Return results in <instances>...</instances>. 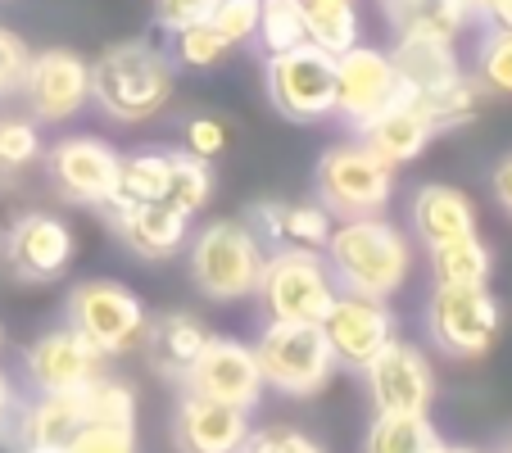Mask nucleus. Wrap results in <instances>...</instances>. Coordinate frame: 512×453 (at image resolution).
<instances>
[{
  "label": "nucleus",
  "instance_id": "obj_6",
  "mask_svg": "<svg viewBox=\"0 0 512 453\" xmlns=\"http://www.w3.org/2000/svg\"><path fill=\"white\" fill-rule=\"evenodd\" d=\"M340 286L327 268L322 250H295L277 245L263 259V277L254 299L263 304V318L272 322H322L336 304Z\"/></svg>",
  "mask_w": 512,
  "mask_h": 453
},
{
  "label": "nucleus",
  "instance_id": "obj_4",
  "mask_svg": "<svg viewBox=\"0 0 512 453\" xmlns=\"http://www.w3.org/2000/svg\"><path fill=\"white\" fill-rule=\"evenodd\" d=\"M313 195L331 218H377L395 195V168L377 159L358 136L327 145L313 168Z\"/></svg>",
  "mask_w": 512,
  "mask_h": 453
},
{
  "label": "nucleus",
  "instance_id": "obj_42",
  "mask_svg": "<svg viewBox=\"0 0 512 453\" xmlns=\"http://www.w3.org/2000/svg\"><path fill=\"white\" fill-rule=\"evenodd\" d=\"M150 5H155V23H159V28H164V32H182V28H191V23L209 19L218 0H150Z\"/></svg>",
  "mask_w": 512,
  "mask_h": 453
},
{
  "label": "nucleus",
  "instance_id": "obj_12",
  "mask_svg": "<svg viewBox=\"0 0 512 453\" xmlns=\"http://www.w3.org/2000/svg\"><path fill=\"white\" fill-rule=\"evenodd\" d=\"M73 254H78L73 227H68L59 213H46V209L19 213V218L5 227V236H0V259H5L10 277L28 281V286L59 281L73 268Z\"/></svg>",
  "mask_w": 512,
  "mask_h": 453
},
{
  "label": "nucleus",
  "instance_id": "obj_24",
  "mask_svg": "<svg viewBox=\"0 0 512 453\" xmlns=\"http://www.w3.org/2000/svg\"><path fill=\"white\" fill-rule=\"evenodd\" d=\"M395 73L399 87L413 100H431L440 91H449L458 78H467L463 59H458L454 41H426V37H395Z\"/></svg>",
  "mask_w": 512,
  "mask_h": 453
},
{
  "label": "nucleus",
  "instance_id": "obj_9",
  "mask_svg": "<svg viewBox=\"0 0 512 453\" xmlns=\"http://www.w3.org/2000/svg\"><path fill=\"white\" fill-rule=\"evenodd\" d=\"M268 105L290 123H327L336 118V55L313 41L281 55H263Z\"/></svg>",
  "mask_w": 512,
  "mask_h": 453
},
{
  "label": "nucleus",
  "instance_id": "obj_51",
  "mask_svg": "<svg viewBox=\"0 0 512 453\" xmlns=\"http://www.w3.org/2000/svg\"><path fill=\"white\" fill-rule=\"evenodd\" d=\"M0 349H5V327H0Z\"/></svg>",
  "mask_w": 512,
  "mask_h": 453
},
{
  "label": "nucleus",
  "instance_id": "obj_46",
  "mask_svg": "<svg viewBox=\"0 0 512 453\" xmlns=\"http://www.w3.org/2000/svg\"><path fill=\"white\" fill-rule=\"evenodd\" d=\"M458 5H463V14H467V19H485V14H490V5H494V0H458Z\"/></svg>",
  "mask_w": 512,
  "mask_h": 453
},
{
  "label": "nucleus",
  "instance_id": "obj_7",
  "mask_svg": "<svg viewBox=\"0 0 512 453\" xmlns=\"http://www.w3.org/2000/svg\"><path fill=\"white\" fill-rule=\"evenodd\" d=\"M254 358H259L263 386L277 390L286 399H313L327 390L336 358L322 336L318 322H263L259 340H254Z\"/></svg>",
  "mask_w": 512,
  "mask_h": 453
},
{
  "label": "nucleus",
  "instance_id": "obj_19",
  "mask_svg": "<svg viewBox=\"0 0 512 453\" xmlns=\"http://www.w3.org/2000/svg\"><path fill=\"white\" fill-rule=\"evenodd\" d=\"M254 422L245 408L218 404L182 390L173 408V444L177 453H241V444L250 440Z\"/></svg>",
  "mask_w": 512,
  "mask_h": 453
},
{
  "label": "nucleus",
  "instance_id": "obj_38",
  "mask_svg": "<svg viewBox=\"0 0 512 453\" xmlns=\"http://www.w3.org/2000/svg\"><path fill=\"white\" fill-rule=\"evenodd\" d=\"M227 145H232V132H227V123L218 114H195L186 118L182 127V150L195 159H204V164H213V159L223 155Z\"/></svg>",
  "mask_w": 512,
  "mask_h": 453
},
{
  "label": "nucleus",
  "instance_id": "obj_32",
  "mask_svg": "<svg viewBox=\"0 0 512 453\" xmlns=\"http://www.w3.org/2000/svg\"><path fill=\"white\" fill-rule=\"evenodd\" d=\"M467 73L476 78V87L485 96H512V32L485 23L481 41H476V59Z\"/></svg>",
  "mask_w": 512,
  "mask_h": 453
},
{
  "label": "nucleus",
  "instance_id": "obj_49",
  "mask_svg": "<svg viewBox=\"0 0 512 453\" xmlns=\"http://www.w3.org/2000/svg\"><path fill=\"white\" fill-rule=\"evenodd\" d=\"M19 453H55V449H19Z\"/></svg>",
  "mask_w": 512,
  "mask_h": 453
},
{
  "label": "nucleus",
  "instance_id": "obj_16",
  "mask_svg": "<svg viewBox=\"0 0 512 453\" xmlns=\"http://www.w3.org/2000/svg\"><path fill=\"white\" fill-rule=\"evenodd\" d=\"M318 327H322V336H327L336 367H349V372H363V367L399 336L390 299L349 295V290H340L331 313L318 322Z\"/></svg>",
  "mask_w": 512,
  "mask_h": 453
},
{
  "label": "nucleus",
  "instance_id": "obj_22",
  "mask_svg": "<svg viewBox=\"0 0 512 453\" xmlns=\"http://www.w3.org/2000/svg\"><path fill=\"white\" fill-rule=\"evenodd\" d=\"M408 232L435 250V245L463 241V236H476V204L463 186L449 182H422L413 195H408Z\"/></svg>",
  "mask_w": 512,
  "mask_h": 453
},
{
  "label": "nucleus",
  "instance_id": "obj_18",
  "mask_svg": "<svg viewBox=\"0 0 512 453\" xmlns=\"http://www.w3.org/2000/svg\"><path fill=\"white\" fill-rule=\"evenodd\" d=\"M109 213V227H114L118 245L132 250L145 263H164L186 254L191 241V213H182L168 200H118Z\"/></svg>",
  "mask_w": 512,
  "mask_h": 453
},
{
  "label": "nucleus",
  "instance_id": "obj_45",
  "mask_svg": "<svg viewBox=\"0 0 512 453\" xmlns=\"http://www.w3.org/2000/svg\"><path fill=\"white\" fill-rule=\"evenodd\" d=\"M485 23H490V28L512 32V0H494V5H490V14H485Z\"/></svg>",
  "mask_w": 512,
  "mask_h": 453
},
{
  "label": "nucleus",
  "instance_id": "obj_52",
  "mask_svg": "<svg viewBox=\"0 0 512 453\" xmlns=\"http://www.w3.org/2000/svg\"><path fill=\"white\" fill-rule=\"evenodd\" d=\"M499 453H503V449H499Z\"/></svg>",
  "mask_w": 512,
  "mask_h": 453
},
{
  "label": "nucleus",
  "instance_id": "obj_13",
  "mask_svg": "<svg viewBox=\"0 0 512 453\" xmlns=\"http://www.w3.org/2000/svg\"><path fill=\"white\" fill-rule=\"evenodd\" d=\"M363 386L377 413H431L440 381H435V363L426 358L422 345L413 340H390L368 367H363Z\"/></svg>",
  "mask_w": 512,
  "mask_h": 453
},
{
  "label": "nucleus",
  "instance_id": "obj_40",
  "mask_svg": "<svg viewBox=\"0 0 512 453\" xmlns=\"http://www.w3.org/2000/svg\"><path fill=\"white\" fill-rule=\"evenodd\" d=\"M209 23L223 32L232 46H245V41H254V32H259V0H218Z\"/></svg>",
  "mask_w": 512,
  "mask_h": 453
},
{
  "label": "nucleus",
  "instance_id": "obj_31",
  "mask_svg": "<svg viewBox=\"0 0 512 453\" xmlns=\"http://www.w3.org/2000/svg\"><path fill=\"white\" fill-rule=\"evenodd\" d=\"M46 141L28 114H0V182H19L28 168H41Z\"/></svg>",
  "mask_w": 512,
  "mask_h": 453
},
{
  "label": "nucleus",
  "instance_id": "obj_3",
  "mask_svg": "<svg viewBox=\"0 0 512 453\" xmlns=\"http://www.w3.org/2000/svg\"><path fill=\"white\" fill-rule=\"evenodd\" d=\"M268 245L254 236L245 218H213L186 241V272L191 286L213 304H245L263 277Z\"/></svg>",
  "mask_w": 512,
  "mask_h": 453
},
{
  "label": "nucleus",
  "instance_id": "obj_15",
  "mask_svg": "<svg viewBox=\"0 0 512 453\" xmlns=\"http://www.w3.org/2000/svg\"><path fill=\"white\" fill-rule=\"evenodd\" d=\"M100 372H109V358L91 340H82L68 322L46 327L23 349V376H28L32 395H78Z\"/></svg>",
  "mask_w": 512,
  "mask_h": 453
},
{
  "label": "nucleus",
  "instance_id": "obj_43",
  "mask_svg": "<svg viewBox=\"0 0 512 453\" xmlns=\"http://www.w3.org/2000/svg\"><path fill=\"white\" fill-rule=\"evenodd\" d=\"M19 408H23L19 386H14V376L0 367V444H5V440L14 444V422H19Z\"/></svg>",
  "mask_w": 512,
  "mask_h": 453
},
{
  "label": "nucleus",
  "instance_id": "obj_2",
  "mask_svg": "<svg viewBox=\"0 0 512 453\" xmlns=\"http://www.w3.org/2000/svg\"><path fill=\"white\" fill-rule=\"evenodd\" d=\"M327 268L340 290L368 299H395L408 286L413 272V245H408L404 227L377 213V218H345L331 227L327 241Z\"/></svg>",
  "mask_w": 512,
  "mask_h": 453
},
{
  "label": "nucleus",
  "instance_id": "obj_39",
  "mask_svg": "<svg viewBox=\"0 0 512 453\" xmlns=\"http://www.w3.org/2000/svg\"><path fill=\"white\" fill-rule=\"evenodd\" d=\"M241 453H327V449H322L309 431L281 422V426H259V431H250Z\"/></svg>",
  "mask_w": 512,
  "mask_h": 453
},
{
  "label": "nucleus",
  "instance_id": "obj_29",
  "mask_svg": "<svg viewBox=\"0 0 512 453\" xmlns=\"http://www.w3.org/2000/svg\"><path fill=\"white\" fill-rule=\"evenodd\" d=\"M395 37H426V41H458V32L467 28V14L458 0H417L404 14L386 19Z\"/></svg>",
  "mask_w": 512,
  "mask_h": 453
},
{
  "label": "nucleus",
  "instance_id": "obj_30",
  "mask_svg": "<svg viewBox=\"0 0 512 453\" xmlns=\"http://www.w3.org/2000/svg\"><path fill=\"white\" fill-rule=\"evenodd\" d=\"M168 173H173V145H145L136 155H123L118 200H164Z\"/></svg>",
  "mask_w": 512,
  "mask_h": 453
},
{
  "label": "nucleus",
  "instance_id": "obj_14",
  "mask_svg": "<svg viewBox=\"0 0 512 453\" xmlns=\"http://www.w3.org/2000/svg\"><path fill=\"white\" fill-rule=\"evenodd\" d=\"M399 96H404V87H399L390 50L368 46V41H354L349 50L336 55V118L349 127V132L372 123V118H377L386 105H395Z\"/></svg>",
  "mask_w": 512,
  "mask_h": 453
},
{
  "label": "nucleus",
  "instance_id": "obj_36",
  "mask_svg": "<svg viewBox=\"0 0 512 453\" xmlns=\"http://www.w3.org/2000/svg\"><path fill=\"white\" fill-rule=\"evenodd\" d=\"M232 41L223 37V32L213 28L209 19H200V23H191V28H182V32H173V64L177 68H218L227 55H232Z\"/></svg>",
  "mask_w": 512,
  "mask_h": 453
},
{
  "label": "nucleus",
  "instance_id": "obj_1",
  "mask_svg": "<svg viewBox=\"0 0 512 453\" xmlns=\"http://www.w3.org/2000/svg\"><path fill=\"white\" fill-rule=\"evenodd\" d=\"M177 91V64L150 37H127L91 59V100L123 127H141L168 109Z\"/></svg>",
  "mask_w": 512,
  "mask_h": 453
},
{
  "label": "nucleus",
  "instance_id": "obj_21",
  "mask_svg": "<svg viewBox=\"0 0 512 453\" xmlns=\"http://www.w3.org/2000/svg\"><path fill=\"white\" fill-rule=\"evenodd\" d=\"M354 136H358L363 145H368L372 155L386 159V164L399 173V168L417 164V159L426 155V145H431L440 132H435L431 114H426V109L404 91V96H399L395 105H386L377 118H372V123L358 127Z\"/></svg>",
  "mask_w": 512,
  "mask_h": 453
},
{
  "label": "nucleus",
  "instance_id": "obj_47",
  "mask_svg": "<svg viewBox=\"0 0 512 453\" xmlns=\"http://www.w3.org/2000/svg\"><path fill=\"white\" fill-rule=\"evenodd\" d=\"M381 5V14H386V19H395V14H404L408 5H417V0H377Z\"/></svg>",
  "mask_w": 512,
  "mask_h": 453
},
{
  "label": "nucleus",
  "instance_id": "obj_23",
  "mask_svg": "<svg viewBox=\"0 0 512 453\" xmlns=\"http://www.w3.org/2000/svg\"><path fill=\"white\" fill-rule=\"evenodd\" d=\"M245 222L254 227L268 250L277 245H295V250H327L331 241V213L322 209L318 200L313 204H295V200H259L250 204Z\"/></svg>",
  "mask_w": 512,
  "mask_h": 453
},
{
  "label": "nucleus",
  "instance_id": "obj_17",
  "mask_svg": "<svg viewBox=\"0 0 512 453\" xmlns=\"http://www.w3.org/2000/svg\"><path fill=\"white\" fill-rule=\"evenodd\" d=\"M182 390L254 413L268 386H263V372H259V358H254V345H245V340H236V336H218V331H213L209 345H204V354L195 358L191 376L182 381Z\"/></svg>",
  "mask_w": 512,
  "mask_h": 453
},
{
  "label": "nucleus",
  "instance_id": "obj_28",
  "mask_svg": "<svg viewBox=\"0 0 512 453\" xmlns=\"http://www.w3.org/2000/svg\"><path fill=\"white\" fill-rule=\"evenodd\" d=\"M304 10V28H309V41L331 55L349 50L363 32V19H358V0H300Z\"/></svg>",
  "mask_w": 512,
  "mask_h": 453
},
{
  "label": "nucleus",
  "instance_id": "obj_44",
  "mask_svg": "<svg viewBox=\"0 0 512 453\" xmlns=\"http://www.w3.org/2000/svg\"><path fill=\"white\" fill-rule=\"evenodd\" d=\"M490 195H494V204L512 218V155H503L499 164L490 168Z\"/></svg>",
  "mask_w": 512,
  "mask_h": 453
},
{
  "label": "nucleus",
  "instance_id": "obj_50",
  "mask_svg": "<svg viewBox=\"0 0 512 453\" xmlns=\"http://www.w3.org/2000/svg\"><path fill=\"white\" fill-rule=\"evenodd\" d=\"M503 453H512V435H508V444H503Z\"/></svg>",
  "mask_w": 512,
  "mask_h": 453
},
{
  "label": "nucleus",
  "instance_id": "obj_25",
  "mask_svg": "<svg viewBox=\"0 0 512 453\" xmlns=\"http://www.w3.org/2000/svg\"><path fill=\"white\" fill-rule=\"evenodd\" d=\"M87 422L82 417L78 395H28L14 422V444L19 449H64L73 440V431Z\"/></svg>",
  "mask_w": 512,
  "mask_h": 453
},
{
  "label": "nucleus",
  "instance_id": "obj_8",
  "mask_svg": "<svg viewBox=\"0 0 512 453\" xmlns=\"http://www.w3.org/2000/svg\"><path fill=\"white\" fill-rule=\"evenodd\" d=\"M41 173H46V186L64 204H78V209H114L118 177H123V155H118L105 136L68 132L46 145Z\"/></svg>",
  "mask_w": 512,
  "mask_h": 453
},
{
  "label": "nucleus",
  "instance_id": "obj_41",
  "mask_svg": "<svg viewBox=\"0 0 512 453\" xmlns=\"http://www.w3.org/2000/svg\"><path fill=\"white\" fill-rule=\"evenodd\" d=\"M28 59H32V46L14 28L0 23V100L19 96L23 73H28Z\"/></svg>",
  "mask_w": 512,
  "mask_h": 453
},
{
  "label": "nucleus",
  "instance_id": "obj_48",
  "mask_svg": "<svg viewBox=\"0 0 512 453\" xmlns=\"http://www.w3.org/2000/svg\"><path fill=\"white\" fill-rule=\"evenodd\" d=\"M431 453H481V449H472V444H449V440H440Z\"/></svg>",
  "mask_w": 512,
  "mask_h": 453
},
{
  "label": "nucleus",
  "instance_id": "obj_37",
  "mask_svg": "<svg viewBox=\"0 0 512 453\" xmlns=\"http://www.w3.org/2000/svg\"><path fill=\"white\" fill-rule=\"evenodd\" d=\"M59 453H141L136 422H82Z\"/></svg>",
  "mask_w": 512,
  "mask_h": 453
},
{
  "label": "nucleus",
  "instance_id": "obj_27",
  "mask_svg": "<svg viewBox=\"0 0 512 453\" xmlns=\"http://www.w3.org/2000/svg\"><path fill=\"white\" fill-rule=\"evenodd\" d=\"M440 444V431L431 426V413H377L363 435V453H431Z\"/></svg>",
  "mask_w": 512,
  "mask_h": 453
},
{
  "label": "nucleus",
  "instance_id": "obj_34",
  "mask_svg": "<svg viewBox=\"0 0 512 453\" xmlns=\"http://www.w3.org/2000/svg\"><path fill=\"white\" fill-rule=\"evenodd\" d=\"M78 399L87 422H136V390L123 376L100 372L91 386L78 390Z\"/></svg>",
  "mask_w": 512,
  "mask_h": 453
},
{
  "label": "nucleus",
  "instance_id": "obj_10",
  "mask_svg": "<svg viewBox=\"0 0 512 453\" xmlns=\"http://www.w3.org/2000/svg\"><path fill=\"white\" fill-rule=\"evenodd\" d=\"M503 331V304L490 286H435L426 299V336L445 358H481Z\"/></svg>",
  "mask_w": 512,
  "mask_h": 453
},
{
  "label": "nucleus",
  "instance_id": "obj_11",
  "mask_svg": "<svg viewBox=\"0 0 512 453\" xmlns=\"http://www.w3.org/2000/svg\"><path fill=\"white\" fill-rule=\"evenodd\" d=\"M19 96L32 123H73L91 105V64L68 46L32 50Z\"/></svg>",
  "mask_w": 512,
  "mask_h": 453
},
{
  "label": "nucleus",
  "instance_id": "obj_33",
  "mask_svg": "<svg viewBox=\"0 0 512 453\" xmlns=\"http://www.w3.org/2000/svg\"><path fill=\"white\" fill-rule=\"evenodd\" d=\"M254 41L263 46V55H281V50L304 46L309 28H304L300 0H259V32H254Z\"/></svg>",
  "mask_w": 512,
  "mask_h": 453
},
{
  "label": "nucleus",
  "instance_id": "obj_26",
  "mask_svg": "<svg viewBox=\"0 0 512 453\" xmlns=\"http://www.w3.org/2000/svg\"><path fill=\"white\" fill-rule=\"evenodd\" d=\"M426 259H431L435 286H490L494 277V250L481 236L435 245V250H426Z\"/></svg>",
  "mask_w": 512,
  "mask_h": 453
},
{
  "label": "nucleus",
  "instance_id": "obj_5",
  "mask_svg": "<svg viewBox=\"0 0 512 453\" xmlns=\"http://www.w3.org/2000/svg\"><path fill=\"white\" fill-rule=\"evenodd\" d=\"M64 322L78 331L82 340L100 349L105 358L141 354L145 327H150V309L132 286L114 277H87L68 290L64 299Z\"/></svg>",
  "mask_w": 512,
  "mask_h": 453
},
{
  "label": "nucleus",
  "instance_id": "obj_20",
  "mask_svg": "<svg viewBox=\"0 0 512 453\" xmlns=\"http://www.w3.org/2000/svg\"><path fill=\"white\" fill-rule=\"evenodd\" d=\"M213 327L191 309H164V313H150V327H145V340H141V354L150 363V372L182 386L191 376L195 358L204 354L209 345Z\"/></svg>",
  "mask_w": 512,
  "mask_h": 453
},
{
  "label": "nucleus",
  "instance_id": "obj_35",
  "mask_svg": "<svg viewBox=\"0 0 512 453\" xmlns=\"http://www.w3.org/2000/svg\"><path fill=\"white\" fill-rule=\"evenodd\" d=\"M213 195V168L204 159L186 155V150H173V173H168V204H177L182 213H200Z\"/></svg>",
  "mask_w": 512,
  "mask_h": 453
}]
</instances>
